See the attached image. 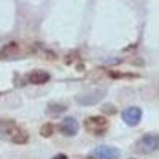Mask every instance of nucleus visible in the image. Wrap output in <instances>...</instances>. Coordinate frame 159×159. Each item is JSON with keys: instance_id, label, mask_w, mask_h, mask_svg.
<instances>
[{"instance_id": "obj_7", "label": "nucleus", "mask_w": 159, "mask_h": 159, "mask_svg": "<svg viewBox=\"0 0 159 159\" xmlns=\"http://www.w3.org/2000/svg\"><path fill=\"white\" fill-rule=\"evenodd\" d=\"M10 134L11 135L15 134V127H13L11 124H2V126H0V139H5Z\"/></svg>"}, {"instance_id": "obj_10", "label": "nucleus", "mask_w": 159, "mask_h": 159, "mask_svg": "<svg viewBox=\"0 0 159 159\" xmlns=\"http://www.w3.org/2000/svg\"><path fill=\"white\" fill-rule=\"evenodd\" d=\"M42 135H43V137L52 135V126H51V124H45V126L42 127Z\"/></svg>"}, {"instance_id": "obj_4", "label": "nucleus", "mask_w": 159, "mask_h": 159, "mask_svg": "<svg viewBox=\"0 0 159 159\" xmlns=\"http://www.w3.org/2000/svg\"><path fill=\"white\" fill-rule=\"evenodd\" d=\"M123 119L129 126H137L140 123V119H142V110L137 108V107H130L123 113Z\"/></svg>"}, {"instance_id": "obj_11", "label": "nucleus", "mask_w": 159, "mask_h": 159, "mask_svg": "<svg viewBox=\"0 0 159 159\" xmlns=\"http://www.w3.org/2000/svg\"><path fill=\"white\" fill-rule=\"evenodd\" d=\"M65 107H61V105H54V107H49V113H61L64 111Z\"/></svg>"}, {"instance_id": "obj_3", "label": "nucleus", "mask_w": 159, "mask_h": 159, "mask_svg": "<svg viewBox=\"0 0 159 159\" xmlns=\"http://www.w3.org/2000/svg\"><path fill=\"white\" fill-rule=\"evenodd\" d=\"M94 154L97 159H118L119 157V150L108 147V145H102L94 150Z\"/></svg>"}, {"instance_id": "obj_1", "label": "nucleus", "mask_w": 159, "mask_h": 159, "mask_svg": "<svg viewBox=\"0 0 159 159\" xmlns=\"http://www.w3.org/2000/svg\"><path fill=\"white\" fill-rule=\"evenodd\" d=\"M84 126H86V129L89 132H92V134L102 135L103 132L107 130V127H108V121L103 116H91V118L86 119Z\"/></svg>"}, {"instance_id": "obj_9", "label": "nucleus", "mask_w": 159, "mask_h": 159, "mask_svg": "<svg viewBox=\"0 0 159 159\" xmlns=\"http://www.w3.org/2000/svg\"><path fill=\"white\" fill-rule=\"evenodd\" d=\"M27 134H24V132H15V134L11 135V140L15 143H25L27 142Z\"/></svg>"}, {"instance_id": "obj_2", "label": "nucleus", "mask_w": 159, "mask_h": 159, "mask_svg": "<svg viewBox=\"0 0 159 159\" xmlns=\"http://www.w3.org/2000/svg\"><path fill=\"white\" fill-rule=\"evenodd\" d=\"M157 147H159V139H157L156 134H148L139 142V150L142 153H147V154L156 151Z\"/></svg>"}, {"instance_id": "obj_5", "label": "nucleus", "mask_w": 159, "mask_h": 159, "mask_svg": "<svg viewBox=\"0 0 159 159\" xmlns=\"http://www.w3.org/2000/svg\"><path fill=\"white\" fill-rule=\"evenodd\" d=\"M61 132L67 137H72L78 132V121L75 118H65L61 123Z\"/></svg>"}, {"instance_id": "obj_12", "label": "nucleus", "mask_w": 159, "mask_h": 159, "mask_svg": "<svg viewBox=\"0 0 159 159\" xmlns=\"http://www.w3.org/2000/svg\"><path fill=\"white\" fill-rule=\"evenodd\" d=\"M52 159H67V156H65V154H57V156H54Z\"/></svg>"}, {"instance_id": "obj_8", "label": "nucleus", "mask_w": 159, "mask_h": 159, "mask_svg": "<svg viewBox=\"0 0 159 159\" xmlns=\"http://www.w3.org/2000/svg\"><path fill=\"white\" fill-rule=\"evenodd\" d=\"M18 49V45L16 43H8L3 49H2V52H0V56H2V57H7V56H11L13 54V52H15Z\"/></svg>"}, {"instance_id": "obj_6", "label": "nucleus", "mask_w": 159, "mask_h": 159, "mask_svg": "<svg viewBox=\"0 0 159 159\" xmlns=\"http://www.w3.org/2000/svg\"><path fill=\"white\" fill-rule=\"evenodd\" d=\"M49 80V75L46 73V72H42V70H38V72H32L30 75H29V81L32 83V84H43V83H46Z\"/></svg>"}]
</instances>
